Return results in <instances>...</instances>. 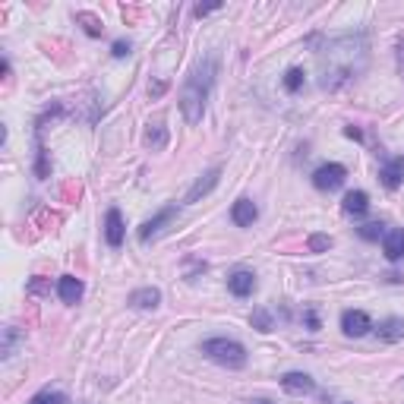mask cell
Here are the masks:
<instances>
[{
    "label": "cell",
    "mask_w": 404,
    "mask_h": 404,
    "mask_svg": "<svg viewBox=\"0 0 404 404\" xmlns=\"http://www.w3.org/2000/svg\"><path fill=\"white\" fill-rule=\"evenodd\" d=\"M215 10H222V4H209V6H202V4H200V6H196V10H193V13H196V16L202 19V16H209V13H215Z\"/></svg>",
    "instance_id": "obj_27"
},
{
    "label": "cell",
    "mask_w": 404,
    "mask_h": 404,
    "mask_svg": "<svg viewBox=\"0 0 404 404\" xmlns=\"http://www.w3.org/2000/svg\"><path fill=\"white\" fill-rule=\"evenodd\" d=\"M227 291H231L234 297H249V294L256 291V275L247 269H237L231 278H227Z\"/></svg>",
    "instance_id": "obj_10"
},
{
    "label": "cell",
    "mask_w": 404,
    "mask_h": 404,
    "mask_svg": "<svg viewBox=\"0 0 404 404\" xmlns=\"http://www.w3.org/2000/svg\"><path fill=\"white\" fill-rule=\"evenodd\" d=\"M127 304L136 306V310H158L161 291H158V288H139V291H133V294L127 297Z\"/></svg>",
    "instance_id": "obj_16"
},
{
    "label": "cell",
    "mask_w": 404,
    "mask_h": 404,
    "mask_svg": "<svg viewBox=\"0 0 404 404\" xmlns=\"http://www.w3.org/2000/svg\"><path fill=\"white\" fill-rule=\"evenodd\" d=\"M83 281H79L76 275H63L61 281H57V297L63 300V304H79V300H83Z\"/></svg>",
    "instance_id": "obj_14"
},
{
    "label": "cell",
    "mask_w": 404,
    "mask_h": 404,
    "mask_svg": "<svg viewBox=\"0 0 404 404\" xmlns=\"http://www.w3.org/2000/svg\"><path fill=\"white\" fill-rule=\"evenodd\" d=\"M218 180H222V167H212V171H205L200 180L193 183V187H190V193L183 196V202H200L202 196H209L212 190L218 187Z\"/></svg>",
    "instance_id": "obj_7"
},
{
    "label": "cell",
    "mask_w": 404,
    "mask_h": 404,
    "mask_svg": "<svg viewBox=\"0 0 404 404\" xmlns=\"http://www.w3.org/2000/svg\"><path fill=\"white\" fill-rule=\"evenodd\" d=\"M398 70H401V76H404V35L398 38Z\"/></svg>",
    "instance_id": "obj_29"
},
{
    "label": "cell",
    "mask_w": 404,
    "mask_h": 404,
    "mask_svg": "<svg viewBox=\"0 0 404 404\" xmlns=\"http://www.w3.org/2000/svg\"><path fill=\"white\" fill-rule=\"evenodd\" d=\"M123 234H127V227H123L120 209H108V215H105V240H108V247H114V249L120 247Z\"/></svg>",
    "instance_id": "obj_8"
},
{
    "label": "cell",
    "mask_w": 404,
    "mask_h": 404,
    "mask_svg": "<svg viewBox=\"0 0 404 404\" xmlns=\"http://www.w3.org/2000/svg\"><path fill=\"white\" fill-rule=\"evenodd\" d=\"M13 344H16V328H6V341H4V357H13Z\"/></svg>",
    "instance_id": "obj_25"
},
{
    "label": "cell",
    "mask_w": 404,
    "mask_h": 404,
    "mask_svg": "<svg viewBox=\"0 0 404 404\" xmlns=\"http://www.w3.org/2000/svg\"><path fill=\"white\" fill-rule=\"evenodd\" d=\"M382 253H385L388 262L404 259V227H395V231L385 234V240H382Z\"/></svg>",
    "instance_id": "obj_15"
},
{
    "label": "cell",
    "mask_w": 404,
    "mask_h": 404,
    "mask_svg": "<svg viewBox=\"0 0 404 404\" xmlns=\"http://www.w3.org/2000/svg\"><path fill=\"white\" fill-rule=\"evenodd\" d=\"M249 326H253L256 332H262V335L271 332V313L266 310V306H256L253 316H249Z\"/></svg>",
    "instance_id": "obj_18"
},
{
    "label": "cell",
    "mask_w": 404,
    "mask_h": 404,
    "mask_svg": "<svg viewBox=\"0 0 404 404\" xmlns=\"http://www.w3.org/2000/svg\"><path fill=\"white\" fill-rule=\"evenodd\" d=\"M111 54H114V57H127V54H130V41H114Z\"/></svg>",
    "instance_id": "obj_26"
},
{
    "label": "cell",
    "mask_w": 404,
    "mask_h": 404,
    "mask_svg": "<svg viewBox=\"0 0 404 404\" xmlns=\"http://www.w3.org/2000/svg\"><path fill=\"white\" fill-rule=\"evenodd\" d=\"M373 328V319L363 310H344L341 313V332L348 338H363Z\"/></svg>",
    "instance_id": "obj_5"
},
{
    "label": "cell",
    "mask_w": 404,
    "mask_h": 404,
    "mask_svg": "<svg viewBox=\"0 0 404 404\" xmlns=\"http://www.w3.org/2000/svg\"><path fill=\"white\" fill-rule=\"evenodd\" d=\"M373 328H376L379 341H385V344H395L404 338V319L401 316H388V319H382L379 326H373Z\"/></svg>",
    "instance_id": "obj_11"
},
{
    "label": "cell",
    "mask_w": 404,
    "mask_h": 404,
    "mask_svg": "<svg viewBox=\"0 0 404 404\" xmlns=\"http://www.w3.org/2000/svg\"><path fill=\"white\" fill-rule=\"evenodd\" d=\"M379 180H382V187H385V190H398L404 183V155L385 161L382 171H379Z\"/></svg>",
    "instance_id": "obj_12"
},
{
    "label": "cell",
    "mask_w": 404,
    "mask_h": 404,
    "mask_svg": "<svg viewBox=\"0 0 404 404\" xmlns=\"http://www.w3.org/2000/svg\"><path fill=\"white\" fill-rule=\"evenodd\" d=\"M344 136H348V139H363V133H360L357 127H348V130H344Z\"/></svg>",
    "instance_id": "obj_30"
},
{
    "label": "cell",
    "mask_w": 404,
    "mask_h": 404,
    "mask_svg": "<svg viewBox=\"0 0 404 404\" xmlns=\"http://www.w3.org/2000/svg\"><path fill=\"white\" fill-rule=\"evenodd\" d=\"M281 388L288 395H313L316 392V382H313V376H306V373H284V376H281Z\"/></svg>",
    "instance_id": "obj_9"
},
{
    "label": "cell",
    "mask_w": 404,
    "mask_h": 404,
    "mask_svg": "<svg viewBox=\"0 0 404 404\" xmlns=\"http://www.w3.org/2000/svg\"><path fill=\"white\" fill-rule=\"evenodd\" d=\"M306 249H310V253H326V249H332V237H328V234H313V237L306 240Z\"/></svg>",
    "instance_id": "obj_21"
},
{
    "label": "cell",
    "mask_w": 404,
    "mask_h": 404,
    "mask_svg": "<svg viewBox=\"0 0 404 404\" xmlns=\"http://www.w3.org/2000/svg\"><path fill=\"white\" fill-rule=\"evenodd\" d=\"M76 23H83V29L92 35V38H98V35L105 32V23H101L98 16H92V13H76Z\"/></svg>",
    "instance_id": "obj_19"
},
{
    "label": "cell",
    "mask_w": 404,
    "mask_h": 404,
    "mask_svg": "<svg viewBox=\"0 0 404 404\" xmlns=\"http://www.w3.org/2000/svg\"><path fill=\"white\" fill-rule=\"evenodd\" d=\"M215 73H218V61H215V57H205V61H200L193 70H190L187 83H183V89H180V111H183V120H187L190 127H196V123L202 120L205 101H209L212 86H215Z\"/></svg>",
    "instance_id": "obj_2"
},
{
    "label": "cell",
    "mask_w": 404,
    "mask_h": 404,
    "mask_svg": "<svg viewBox=\"0 0 404 404\" xmlns=\"http://www.w3.org/2000/svg\"><path fill=\"white\" fill-rule=\"evenodd\" d=\"M29 404H67V398H63L61 392H51V388H45V392L32 395V401Z\"/></svg>",
    "instance_id": "obj_22"
},
{
    "label": "cell",
    "mask_w": 404,
    "mask_h": 404,
    "mask_svg": "<svg viewBox=\"0 0 404 404\" xmlns=\"http://www.w3.org/2000/svg\"><path fill=\"white\" fill-rule=\"evenodd\" d=\"M284 89H288L291 95L304 89V70H300V67H291L288 73H284Z\"/></svg>",
    "instance_id": "obj_20"
},
{
    "label": "cell",
    "mask_w": 404,
    "mask_h": 404,
    "mask_svg": "<svg viewBox=\"0 0 404 404\" xmlns=\"http://www.w3.org/2000/svg\"><path fill=\"white\" fill-rule=\"evenodd\" d=\"M174 215H177V205H165V209H161L155 218H149V222L139 227V240H143V244H149L152 237H158V234L165 231V224L171 222Z\"/></svg>",
    "instance_id": "obj_6"
},
{
    "label": "cell",
    "mask_w": 404,
    "mask_h": 404,
    "mask_svg": "<svg viewBox=\"0 0 404 404\" xmlns=\"http://www.w3.org/2000/svg\"><path fill=\"white\" fill-rule=\"evenodd\" d=\"M322 61V89H338L341 83L354 79V73L363 70L366 63V45L360 35H344L319 54Z\"/></svg>",
    "instance_id": "obj_1"
},
{
    "label": "cell",
    "mask_w": 404,
    "mask_h": 404,
    "mask_svg": "<svg viewBox=\"0 0 404 404\" xmlns=\"http://www.w3.org/2000/svg\"><path fill=\"white\" fill-rule=\"evenodd\" d=\"M306 326H310V332H316V328H319V316H316L313 310H306Z\"/></svg>",
    "instance_id": "obj_28"
},
{
    "label": "cell",
    "mask_w": 404,
    "mask_h": 404,
    "mask_svg": "<svg viewBox=\"0 0 404 404\" xmlns=\"http://www.w3.org/2000/svg\"><path fill=\"white\" fill-rule=\"evenodd\" d=\"M256 218H259V209H256L253 200H237L231 205V222L237 227H253Z\"/></svg>",
    "instance_id": "obj_13"
},
{
    "label": "cell",
    "mask_w": 404,
    "mask_h": 404,
    "mask_svg": "<svg viewBox=\"0 0 404 404\" xmlns=\"http://www.w3.org/2000/svg\"><path fill=\"white\" fill-rule=\"evenodd\" d=\"M382 227H385L382 222H373V224L357 227V234H360V237H363V240H379V237H382Z\"/></svg>",
    "instance_id": "obj_23"
},
{
    "label": "cell",
    "mask_w": 404,
    "mask_h": 404,
    "mask_svg": "<svg viewBox=\"0 0 404 404\" xmlns=\"http://www.w3.org/2000/svg\"><path fill=\"white\" fill-rule=\"evenodd\" d=\"M344 177H348V167L338 165V161H328V165H319L313 171V187L322 190V193H332L344 183Z\"/></svg>",
    "instance_id": "obj_4"
},
{
    "label": "cell",
    "mask_w": 404,
    "mask_h": 404,
    "mask_svg": "<svg viewBox=\"0 0 404 404\" xmlns=\"http://www.w3.org/2000/svg\"><path fill=\"white\" fill-rule=\"evenodd\" d=\"M202 354L209 360H215L218 366H227V370H240L247 366V348L234 338H209L202 344Z\"/></svg>",
    "instance_id": "obj_3"
},
{
    "label": "cell",
    "mask_w": 404,
    "mask_h": 404,
    "mask_svg": "<svg viewBox=\"0 0 404 404\" xmlns=\"http://www.w3.org/2000/svg\"><path fill=\"white\" fill-rule=\"evenodd\" d=\"M29 294H48V281L41 275H35L32 281H29Z\"/></svg>",
    "instance_id": "obj_24"
},
{
    "label": "cell",
    "mask_w": 404,
    "mask_h": 404,
    "mask_svg": "<svg viewBox=\"0 0 404 404\" xmlns=\"http://www.w3.org/2000/svg\"><path fill=\"white\" fill-rule=\"evenodd\" d=\"M341 209H344V215H366V212H370V196H366L363 190H351V193L344 196Z\"/></svg>",
    "instance_id": "obj_17"
}]
</instances>
